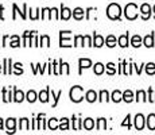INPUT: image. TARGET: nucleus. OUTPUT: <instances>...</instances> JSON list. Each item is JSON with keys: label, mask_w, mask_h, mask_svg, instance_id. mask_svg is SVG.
<instances>
[{"label": "nucleus", "mask_w": 155, "mask_h": 135, "mask_svg": "<svg viewBox=\"0 0 155 135\" xmlns=\"http://www.w3.org/2000/svg\"><path fill=\"white\" fill-rule=\"evenodd\" d=\"M107 15H108L109 19L112 20H117L120 19L121 16V8L119 4H116V3H112V4L108 5V8H107Z\"/></svg>", "instance_id": "nucleus-1"}, {"label": "nucleus", "mask_w": 155, "mask_h": 135, "mask_svg": "<svg viewBox=\"0 0 155 135\" xmlns=\"http://www.w3.org/2000/svg\"><path fill=\"white\" fill-rule=\"evenodd\" d=\"M84 99V89L82 86L76 85L70 89V100L73 103H80V101Z\"/></svg>", "instance_id": "nucleus-2"}, {"label": "nucleus", "mask_w": 155, "mask_h": 135, "mask_svg": "<svg viewBox=\"0 0 155 135\" xmlns=\"http://www.w3.org/2000/svg\"><path fill=\"white\" fill-rule=\"evenodd\" d=\"M124 15L128 20H135L138 18V5L134 3H128L124 8Z\"/></svg>", "instance_id": "nucleus-3"}, {"label": "nucleus", "mask_w": 155, "mask_h": 135, "mask_svg": "<svg viewBox=\"0 0 155 135\" xmlns=\"http://www.w3.org/2000/svg\"><path fill=\"white\" fill-rule=\"evenodd\" d=\"M59 46L61 47H70V31H61L59 32Z\"/></svg>", "instance_id": "nucleus-4"}, {"label": "nucleus", "mask_w": 155, "mask_h": 135, "mask_svg": "<svg viewBox=\"0 0 155 135\" xmlns=\"http://www.w3.org/2000/svg\"><path fill=\"white\" fill-rule=\"evenodd\" d=\"M151 12H153V8H151V5H150V4L144 3V4H142V5H140V14H142V19H143V20L150 19Z\"/></svg>", "instance_id": "nucleus-5"}, {"label": "nucleus", "mask_w": 155, "mask_h": 135, "mask_svg": "<svg viewBox=\"0 0 155 135\" xmlns=\"http://www.w3.org/2000/svg\"><path fill=\"white\" fill-rule=\"evenodd\" d=\"M144 116L142 115V113H138V115L135 116V128L136 130H143V127H144Z\"/></svg>", "instance_id": "nucleus-6"}, {"label": "nucleus", "mask_w": 155, "mask_h": 135, "mask_svg": "<svg viewBox=\"0 0 155 135\" xmlns=\"http://www.w3.org/2000/svg\"><path fill=\"white\" fill-rule=\"evenodd\" d=\"M14 8V15H12V19H16V12L20 14V16H22V19H26L27 18V15H26V10H27V4H23V11H19V8H18L16 4L12 5Z\"/></svg>", "instance_id": "nucleus-7"}, {"label": "nucleus", "mask_w": 155, "mask_h": 135, "mask_svg": "<svg viewBox=\"0 0 155 135\" xmlns=\"http://www.w3.org/2000/svg\"><path fill=\"white\" fill-rule=\"evenodd\" d=\"M143 45L146 47H154V32H151V34L146 35L143 38Z\"/></svg>", "instance_id": "nucleus-8"}, {"label": "nucleus", "mask_w": 155, "mask_h": 135, "mask_svg": "<svg viewBox=\"0 0 155 135\" xmlns=\"http://www.w3.org/2000/svg\"><path fill=\"white\" fill-rule=\"evenodd\" d=\"M15 126H16V120L14 118L7 119L5 122V127H7V133H15Z\"/></svg>", "instance_id": "nucleus-9"}, {"label": "nucleus", "mask_w": 155, "mask_h": 135, "mask_svg": "<svg viewBox=\"0 0 155 135\" xmlns=\"http://www.w3.org/2000/svg\"><path fill=\"white\" fill-rule=\"evenodd\" d=\"M23 100H25V93H23L22 91H19V89L14 88V101H16V103H22Z\"/></svg>", "instance_id": "nucleus-10"}, {"label": "nucleus", "mask_w": 155, "mask_h": 135, "mask_svg": "<svg viewBox=\"0 0 155 135\" xmlns=\"http://www.w3.org/2000/svg\"><path fill=\"white\" fill-rule=\"evenodd\" d=\"M61 19H64V20H68V19H70V16H71V10H69L68 7H65V5H62L61 7Z\"/></svg>", "instance_id": "nucleus-11"}, {"label": "nucleus", "mask_w": 155, "mask_h": 135, "mask_svg": "<svg viewBox=\"0 0 155 135\" xmlns=\"http://www.w3.org/2000/svg\"><path fill=\"white\" fill-rule=\"evenodd\" d=\"M146 123H147V127L148 130L154 131L155 130V113H150V115L147 116V119H146Z\"/></svg>", "instance_id": "nucleus-12"}, {"label": "nucleus", "mask_w": 155, "mask_h": 135, "mask_svg": "<svg viewBox=\"0 0 155 135\" xmlns=\"http://www.w3.org/2000/svg\"><path fill=\"white\" fill-rule=\"evenodd\" d=\"M78 64H80V74H81L82 69H86V68H89L92 65V61L91 59H88V58H80Z\"/></svg>", "instance_id": "nucleus-13"}, {"label": "nucleus", "mask_w": 155, "mask_h": 135, "mask_svg": "<svg viewBox=\"0 0 155 135\" xmlns=\"http://www.w3.org/2000/svg\"><path fill=\"white\" fill-rule=\"evenodd\" d=\"M49 93H50V88H46L45 91H41L39 95H38V99H39L42 103H47L49 101Z\"/></svg>", "instance_id": "nucleus-14"}, {"label": "nucleus", "mask_w": 155, "mask_h": 135, "mask_svg": "<svg viewBox=\"0 0 155 135\" xmlns=\"http://www.w3.org/2000/svg\"><path fill=\"white\" fill-rule=\"evenodd\" d=\"M128 37H130V34H123V35H120V37H119V46L120 47H127L128 45H130V42H128Z\"/></svg>", "instance_id": "nucleus-15"}, {"label": "nucleus", "mask_w": 155, "mask_h": 135, "mask_svg": "<svg viewBox=\"0 0 155 135\" xmlns=\"http://www.w3.org/2000/svg\"><path fill=\"white\" fill-rule=\"evenodd\" d=\"M85 97H86V101H88V103H94V101L97 100V93L94 91H88L85 95Z\"/></svg>", "instance_id": "nucleus-16"}, {"label": "nucleus", "mask_w": 155, "mask_h": 135, "mask_svg": "<svg viewBox=\"0 0 155 135\" xmlns=\"http://www.w3.org/2000/svg\"><path fill=\"white\" fill-rule=\"evenodd\" d=\"M73 16H74V19H77V20L84 19V10H82V8H80V7L74 8V10H73Z\"/></svg>", "instance_id": "nucleus-17"}, {"label": "nucleus", "mask_w": 155, "mask_h": 135, "mask_svg": "<svg viewBox=\"0 0 155 135\" xmlns=\"http://www.w3.org/2000/svg\"><path fill=\"white\" fill-rule=\"evenodd\" d=\"M104 45V38L99 34H94L93 35V46L96 47H101Z\"/></svg>", "instance_id": "nucleus-18"}, {"label": "nucleus", "mask_w": 155, "mask_h": 135, "mask_svg": "<svg viewBox=\"0 0 155 135\" xmlns=\"http://www.w3.org/2000/svg\"><path fill=\"white\" fill-rule=\"evenodd\" d=\"M142 43H143V39L140 35H134L132 39H131V45H132L134 47H140Z\"/></svg>", "instance_id": "nucleus-19"}, {"label": "nucleus", "mask_w": 155, "mask_h": 135, "mask_svg": "<svg viewBox=\"0 0 155 135\" xmlns=\"http://www.w3.org/2000/svg\"><path fill=\"white\" fill-rule=\"evenodd\" d=\"M82 127H84L85 130H93V127H94V122H93V119H91V118L85 119V120L82 122Z\"/></svg>", "instance_id": "nucleus-20"}, {"label": "nucleus", "mask_w": 155, "mask_h": 135, "mask_svg": "<svg viewBox=\"0 0 155 135\" xmlns=\"http://www.w3.org/2000/svg\"><path fill=\"white\" fill-rule=\"evenodd\" d=\"M123 100L126 101V103H131V101L134 100V93H132V91L127 89L126 92H123Z\"/></svg>", "instance_id": "nucleus-21"}, {"label": "nucleus", "mask_w": 155, "mask_h": 135, "mask_svg": "<svg viewBox=\"0 0 155 135\" xmlns=\"http://www.w3.org/2000/svg\"><path fill=\"white\" fill-rule=\"evenodd\" d=\"M11 58H4V70L3 73L4 74H11Z\"/></svg>", "instance_id": "nucleus-22"}, {"label": "nucleus", "mask_w": 155, "mask_h": 135, "mask_svg": "<svg viewBox=\"0 0 155 135\" xmlns=\"http://www.w3.org/2000/svg\"><path fill=\"white\" fill-rule=\"evenodd\" d=\"M123 100V93L120 91H113L112 92V101L115 103H119V101Z\"/></svg>", "instance_id": "nucleus-23"}, {"label": "nucleus", "mask_w": 155, "mask_h": 135, "mask_svg": "<svg viewBox=\"0 0 155 135\" xmlns=\"http://www.w3.org/2000/svg\"><path fill=\"white\" fill-rule=\"evenodd\" d=\"M104 70H105V68H104V65L101 64V62H97V64L94 65V69H93L94 74L100 76V74H103V73H104Z\"/></svg>", "instance_id": "nucleus-24"}, {"label": "nucleus", "mask_w": 155, "mask_h": 135, "mask_svg": "<svg viewBox=\"0 0 155 135\" xmlns=\"http://www.w3.org/2000/svg\"><path fill=\"white\" fill-rule=\"evenodd\" d=\"M35 31H25L23 34V46H28V42H30V38L32 37Z\"/></svg>", "instance_id": "nucleus-25"}, {"label": "nucleus", "mask_w": 155, "mask_h": 135, "mask_svg": "<svg viewBox=\"0 0 155 135\" xmlns=\"http://www.w3.org/2000/svg\"><path fill=\"white\" fill-rule=\"evenodd\" d=\"M146 73H147L148 76L155 74V64L154 62H148V64L146 65Z\"/></svg>", "instance_id": "nucleus-26"}, {"label": "nucleus", "mask_w": 155, "mask_h": 135, "mask_svg": "<svg viewBox=\"0 0 155 135\" xmlns=\"http://www.w3.org/2000/svg\"><path fill=\"white\" fill-rule=\"evenodd\" d=\"M105 45L108 47H115L116 46V38L113 37V35H108L105 39Z\"/></svg>", "instance_id": "nucleus-27"}, {"label": "nucleus", "mask_w": 155, "mask_h": 135, "mask_svg": "<svg viewBox=\"0 0 155 135\" xmlns=\"http://www.w3.org/2000/svg\"><path fill=\"white\" fill-rule=\"evenodd\" d=\"M19 128L20 130H28L30 128V124H28V119L23 118L19 120Z\"/></svg>", "instance_id": "nucleus-28"}, {"label": "nucleus", "mask_w": 155, "mask_h": 135, "mask_svg": "<svg viewBox=\"0 0 155 135\" xmlns=\"http://www.w3.org/2000/svg\"><path fill=\"white\" fill-rule=\"evenodd\" d=\"M105 128H107V120L104 118H100L99 120H97V130L103 131V130H105Z\"/></svg>", "instance_id": "nucleus-29"}, {"label": "nucleus", "mask_w": 155, "mask_h": 135, "mask_svg": "<svg viewBox=\"0 0 155 135\" xmlns=\"http://www.w3.org/2000/svg\"><path fill=\"white\" fill-rule=\"evenodd\" d=\"M148 99L146 97V92L144 91H138L136 92V101H147Z\"/></svg>", "instance_id": "nucleus-30"}, {"label": "nucleus", "mask_w": 155, "mask_h": 135, "mask_svg": "<svg viewBox=\"0 0 155 135\" xmlns=\"http://www.w3.org/2000/svg\"><path fill=\"white\" fill-rule=\"evenodd\" d=\"M26 99H27L28 103H34V101L37 100V93H35L34 91H28V93L26 95Z\"/></svg>", "instance_id": "nucleus-31"}, {"label": "nucleus", "mask_w": 155, "mask_h": 135, "mask_svg": "<svg viewBox=\"0 0 155 135\" xmlns=\"http://www.w3.org/2000/svg\"><path fill=\"white\" fill-rule=\"evenodd\" d=\"M59 130H69V120L66 118H62L59 123Z\"/></svg>", "instance_id": "nucleus-32"}, {"label": "nucleus", "mask_w": 155, "mask_h": 135, "mask_svg": "<svg viewBox=\"0 0 155 135\" xmlns=\"http://www.w3.org/2000/svg\"><path fill=\"white\" fill-rule=\"evenodd\" d=\"M71 119H73V128L74 130H81V127H82V120L81 119H76L74 116Z\"/></svg>", "instance_id": "nucleus-33"}, {"label": "nucleus", "mask_w": 155, "mask_h": 135, "mask_svg": "<svg viewBox=\"0 0 155 135\" xmlns=\"http://www.w3.org/2000/svg\"><path fill=\"white\" fill-rule=\"evenodd\" d=\"M11 47H19L20 46V39L18 35H14L12 38H11V43H10Z\"/></svg>", "instance_id": "nucleus-34"}, {"label": "nucleus", "mask_w": 155, "mask_h": 135, "mask_svg": "<svg viewBox=\"0 0 155 135\" xmlns=\"http://www.w3.org/2000/svg\"><path fill=\"white\" fill-rule=\"evenodd\" d=\"M47 126H49L50 130H57V128H59V126L57 124V119L55 118L49 119V123H47Z\"/></svg>", "instance_id": "nucleus-35"}, {"label": "nucleus", "mask_w": 155, "mask_h": 135, "mask_svg": "<svg viewBox=\"0 0 155 135\" xmlns=\"http://www.w3.org/2000/svg\"><path fill=\"white\" fill-rule=\"evenodd\" d=\"M3 101H4V103H8V101H12V99H11L10 92H7V88H3Z\"/></svg>", "instance_id": "nucleus-36"}, {"label": "nucleus", "mask_w": 155, "mask_h": 135, "mask_svg": "<svg viewBox=\"0 0 155 135\" xmlns=\"http://www.w3.org/2000/svg\"><path fill=\"white\" fill-rule=\"evenodd\" d=\"M41 46H45V47L50 46V38L47 35H42L41 37Z\"/></svg>", "instance_id": "nucleus-37"}, {"label": "nucleus", "mask_w": 155, "mask_h": 135, "mask_svg": "<svg viewBox=\"0 0 155 135\" xmlns=\"http://www.w3.org/2000/svg\"><path fill=\"white\" fill-rule=\"evenodd\" d=\"M84 37L82 35H77L74 38V46H84Z\"/></svg>", "instance_id": "nucleus-38"}, {"label": "nucleus", "mask_w": 155, "mask_h": 135, "mask_svg": "<svg viewBox=\"0 0 155 135\" xmlns=\"http://www.w3.org/2000/svg\"><path fill=\"white\" fill-rule=\"evenodd\" d=\"M99 100L101 101V103H104V101H108L109 100V93L107 91H101L100 92V99Z\"/></svg>", "instance_id": "nucleus-39"}, {"label": "nucleus", "mask_w": 155, "mask_h": 135, "mask_svg": "<svg viewBox=\"0 0 155 135\" xmlns=\"http://www.w3.org/2000/svg\"><path fill=\"white\" fill-rule=\"evenodd\" d=\"M61 96H62V91H59L57 95L51 91V97L54 99V103H53V107H57V104H58V100H59V97H61Z\"/></svg>", "instance_id": "nucleus-40"}, {"label": "nucleus", "mask_w": 155, "mask_h": 135, "mask_svg": "<svg viewBox=\"0 0 155 135\" xmlns=\"http://www.w3.org/2000/svg\"><path fill=\"white\" fill-rule=\"evenodd\" d=\"M107 73L108 74H115L116 73V69H115V64H112V62H109V64H107Z\"/></svg>", "instance_id": "nucleus-41"}, {"label": "nucleus", "mask_w": 155, "mask_h": 135, "mask_svg": "<svg viewBox=\"0 0 155 135\" xmlns=\"http://www.w3.org/2000/svg\"><path fill=\"white\" fill-rule=\"evenodd\" d=\"M47 65H43V66H41V64H37V66L35 65H32V68H34V74H37L38 72H41V73H43V69L46 68Z\"/></svg>", "instance_id": "nucleus-42"}, {"label": "nucleus", "mask_w": 155, "mask_h": 135, "mask_svg": "<svg viewBox=\"0 0 155 135\" xmlns=\"http://www.w3.org/2000/svg\"><path fill=\"white\" fill-rule=\"evenodd\" d=\"M148 101L155 103V92L153 91V88H148Z\"/></svg>", "instance_id": "nucleus-43"}, {"label": "nucleus", "mask_w": 155, "mask_h": 135, "mask_svg": "<svg viewBox=\"0 0 155 135\" xmlns=\"http://www.w3.org/2000/svg\"><path fill=\"white\" fill-rule=\"evenodd\" d=\"M14 68L16 69V72H15V74H16V76H19V74H22V73H23V69H22V64H20V62H16V64L14 65Z\"/></svg>", "instance_id": "nucleus-44"}, {"label": "nucleus", "mask_w": 155, "mask_h": 135, "mask_svg": "<svg viewBox=\"0 0 155 135\" xmlns=\"http://www.w3.org/2000/svg\"><path fill=\"white\" fill-rule=\"evenodd\" d=\"M121 126H123V127H126V126H127L128 128H131V115H127L126 116V120L121 123Z\"/></svg>", "instance_id": "nucleus-45"}, {"label": "nucleus", "mask_w": 155, "mask_h": 135, "mask_svg": "<svg viewBox=\"0 0 155 135\" xmlns=\"http://www.w3.org/2000/svg\"><path fill=\"white\" fill-rule=\"evenodd\" d=\"M30 12H31V19L32 20H35V19H38V12H39V10H35V11H32V10H30Z\"/></svg>", "instance_id": "nucleus-46"}, {"label": "nucleus", "mask_w": 155, "mask_h": 135, "mask_svg": "<svg viewBox=\"0 0 155 135\" xmlns=\"http://www.w3.org/2000/svg\"><path fill=\"white\" fill-rule=\"evenodd\" d=\"M84 39H85V42H86V45H88V46H93V42H92V39H91V37H89V35H85Z\"/></svg>", "instance_id": "nucleus-47"}, {"label": "nucleus", "mask_w": 155, "mask_h": 135, "mask_svg": "<svg viewBox=\"0 0 155 135\" xmlns=\"http://www.w3.org/2000/svg\"><path fill=\"white\" fill-rule=\"evenodd\" d=\"M64 70L66 74H69V65H68L66 62H64Z\"/></svg>", "instance_id": "nucleus-48"}, {"label": "nucleus", "mask_w": 155, "mask_h": 135, "mask_svg": "<svg viewBox=\"0 0 155 135\" xmlns=\"http://www.w3.org/2000/svg\"><path fill=\"white\" fill-rule=\"evenodd\" d=\"M134 66H135V69H136V73H138V74L142 73V65H140V66H138V65H134Z\"/></svg>", "instance_id": "nucleus-49"}, {"label": "nucleus", "mask_w": 155, "mask_h": 135, "mask_svg": "<svg viewBox=\"0 0 155 135\" xmlns=\"http://www.w3.org/2000/svg\"><path fill=\"white\" fill-rule=\"evenodd\" d=\"M3 11H4V7L3 5H0V19H4V16H3Z\"/></svg>", "instance_id": "nucleus-50"}, {"label": "nucleus", "mask_w": 155, "mask_h": 135, "mask_svg": "<svg viewBox=\"0 0 155 135\" xmlns=\"http://www.w3.org/2000/svg\"><path fill=\"white\" fill-rule=\"evenodd\" d=\"M7 41H8V37L5 35V37L3 38V43H2V46H5V45H7Z\"/></svg>", "instance_id": "nucleus-51"}, {"label": "nucleus", "mask_w": 155, "mask_h": 135, "mask_svg": "<svg viewBox=\"0 0 155 135\" xmlns=\"http://www.w3.org/2000/svg\"><path fill=\"white\" fill-rule=\"evenodd\" d=\"M0 130H3V119L0 118Z\"/></svg>", "instance_id": "nucleus-52"}, {"label": "nucleus", "mask_w": 155, "mask_h": 135, "mask_svg": "<svg viewBox=\"0 0 155 135\" xmlns=\"http://www.w3.org/2000/svg\"><path fill=\"white\" fill-rule=\"evenodd\" d=\"M153 12H154V18H155V5L153 7Z\"/></svg>", "instance_id": "nucleus-53"}, {"label": "nucleus", "mask_w": 155, "mask_h": 135, "mask_svg": "<svg viewBox=\"0 0 155 135\" xmlns=\"http://www.w3.org/2000/svg\"><path fill=\"white\" fill-rule=\"evenodd\" d=\"M0 72H2V65H0Z\"/></svg>", "instance_id": "nucleus-54"}]
</instances>
